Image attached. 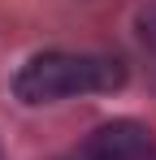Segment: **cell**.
Masks as SVG:
<instances>
[{
  "label": "cell",
  "instance_id": "obj_1",
  "mask_svg": "<svg viewBox=\"0 0 156 160\" xmlns=\"http://www.w3.org/2000/svg\"><path fill=\"white\" fill-rule=\"evenodd\" d=\"M126 82V65L113 56L96 52H39L30 56L18 78H13V95L22 104H56L70 95H100V91H117Z\"/></svg>",
  "mask_w": 156,
  "mask_h": 160
},
{
  "label": "cell",
  "instance_id": "obj_2",
  "mask_svg": "<svg viewBox=\"0 0 156 160\" xmlns=\"http://www.w3.org/2000/svg\"><path fill=\"white\" fill-rule=\"evenodd\" d=\"M78 160H156V134L143 121L122 117L91 134L78 147Z\"/></svg>",
  "mask_w": 156,
  "mask_h": 160
},
{
  "label": "cell",
  "instance_id": "obj_3",
  "mask_svg": "<svg viewBox=\"0 0 156 160\" xmlns=\"http://www.w3.org/2000/svg\"><path fill=\"white\" fill-rule=\"evenodd\" d=\"M139 39H143V48H152L156 52V4H148V9H139Z\"/></svg>",
  "mask_w": 156,
  "mask_h": 160
}]
</instances>
